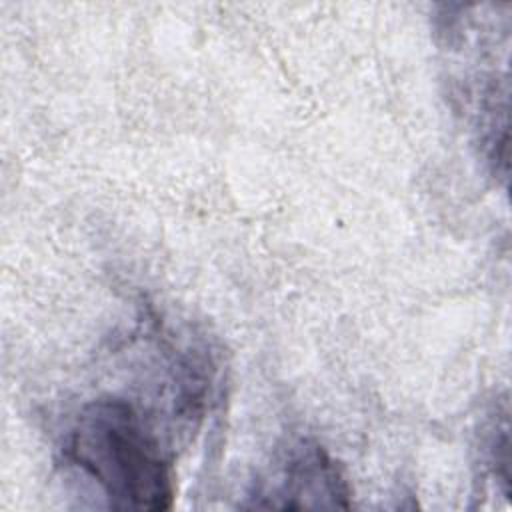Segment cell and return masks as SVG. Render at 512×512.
I'll return each instance as SVG.
<instances>
[{"instance_id":"obj_1","label":"cell","mask_w":512,"mask_h":512,"mask_svg":"<svg viewBox=\"0 0 512 512\" xmlns=\"http://www.w3.org/2000/svg\"><path fill=\"white\" fill-rule=\"evenodd\" d=\"M64 460L104 492L110 508L168 510L174 502L172 456L124 398L82 406L66 436Z\"/></svg>"},{"instance_id":"obj_2","label":"cell","mask_w":512,"mask_h":512,"mask_svg":"<svg viewBox=\"0 0 512 512\" xmlns=\"http://www.w3.org/2000/svg\"><path fill=\"white\" fill-rule=\"evenodd\" d=\"M252 506L256 508H350V486L330 454L308 440L288 446L264 480Z\"/></svg>"}]
</instances>
